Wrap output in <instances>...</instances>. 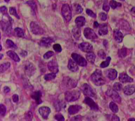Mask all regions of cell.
<instances>
[{"mask_svg":"<svg viewBox=\"0 0 135 121\" xmlns=\"http://www.w3.org/2000/svg\"><path fill=\"white\" fill-rule=\"evenodd\" d=\"M8 56L11 58V59H13V60H15V62H19L20 61V58L17 55V54L15 52L13 51H9L7 52Z\"/></svg>","mask_w":135,"mask_h":121,"instance_id":"obj_24","label":"cell"},{"mask_svg":"<svg viewBox=\"0 0 135 121\" xmlns=\"http://www.w3.org/2000/svg\"><path fill=\"white\" fill-rule=\"evenodd\" d=\"M56 77V75H55V73H50V74H47L45 75L44 76V79L47 81H50V80H54V78H55Z\"/></svg>","mask_w":135,"mask_h":121,"instance_id":"obj_35","label":"cell"},{"mask_svg":"<svg viewBox=\"0 0 135 121\" xmlns=\"http://www.w3.org/2000/svg\"><path fill=\"white\" fill-rule=\"evenodd\" d=\"M131 120H133V121H135V119H134V118H129V121H131Z\"/></svg>","mask_w":135,"mask_h":121,"instance_id":"obj_59","label":"cell"},{"mask_svg":"<svg viewBox=\"0 0 135 121\" xmlns=\"http://www.w3.org/2000/svg\"><path fill=\"white\" fill-rule=\"evenodd\" d=\"M109 5H110L111 7L113 9H116V8L119 7H121V5H122L121 3H118L117 2V1H114V0H112V1L109 2Z\"/></svg>","mask_w":135,"mask_h":121,"instance_id":"obj_33","label":"cell"},{"mask_svg":"<svg viewBox=\"0 0 135 121\" xmlns=\"http://www.w3.org/2000/svg\"><path fill=\"white\" fill-rule=\"evenodd\" d=\"M81 109V107L79 106V105H71L69 108V113L70 114H75L76 113H77L79 110Z\"/></svg>","mask_w":135,"mask_h":121,"instance_id":"obj_22","label":"cell"},{"mask_svg":"<svg viewBox=\"0 0 135 121\" xmlns=\"http://www.w3.org/2000/svg\"><path fill=\"white\" fill-rule=\"evenodd\" d=\"M106 94L108 95H109V97H112L113 99V100H114L115 101H116L118 103H121V98L119 95L118 94V93L117 92V91H115V89L113 90L112 89H109L106 92Z\"/></svg>","mask_w":135,"mask_h":121,"instance_id":"obj_6","label":"cell"},{"mask_svg":"<svg viewBox=\"0 0 135 121\" xmlns=\"http://www.w3.org/2000/svg\"><path fill=\"white\" fill-rule=\"evenodd\" d=\"M73 6L75 7V10L76 14H79V13H81L83 12V9L80 5H79V4H75Z\"/></svg>","mask_w":135,"mask_h":121,"instance_id":"obj_39","label":"cell"},{"mask_svg":"<svg viewBox=\"0 0 135 121\" xmlns=\"http://www.w3.org/2000/svg\"><path fill=\"white\" fill-rule=\"evenodd\" d=\"M86 57L87 60H88L90 63H92V64H93V63H94L95 59H96V55H95L94 54L90 52L89 53L87 54L86 56Z\"/></svg>","mask_w":135,"mask_h":121,"instance_id":"obj_28","label":"cell"},{"mask_svg":"<svg viewBox=\"0 0 135 121\" xmlns=\"http://www.w3.org/2000/svg\"><path fill=\"white\" fill-rule=\"evenodd\" d=\"M91 80L96 85H102L105 83V78L103 76L102 72L100 70H96L91 75Z\"/></svg>","mask_w":135,"mask_h":121,"instance_id":"obj_1","label":"cell"},{"mask_svg":"<svg viewBox=\"0 0 135 121\" xmlns=\"http://www.w3.org/2000/svg\"><path fill=\"white\" fill-rule=\"evenodd\" d=\"M105 75L109 80H114L117 76V72L116 71V70L110 68L105 72Z\"/></svg>","mask_w":135,"mask_h":121,"instance_id":"obj_15","label":"cell"},{"mask_svg":"<svg viewBox=\"0 0 135 121\" xmlns=\"http://www.w3.org/2000/svg\"><path fill=\"white\" fill-rule=\"evenodd\" d=\"M99 16H100V19L103 21H105V20H107V18H108V15L104 13H100Z\"/></svg>","mask_w":135,"mask_h":121,"instance_id":"obj_49","label":"cell"},{"mask_svg":"<svg viewBox=\"0 0 135 121\" xmlns=\"http://www.w3.org/2000/svg\"><path fill=\"white\" fill-rule=\"evenodd\" d=\"M0 113H1V117L5 116V113H6V107H5V105H3V104H1V105H0Z\"/></svg>","mask_w":135,"mask_h":121,"instance_id":"obj_41","label":"cell"},{"mask_svg":"<svg viewBox=\"0 0 135 121\" xmlns=\"http://www.w3.org/2000/svg\"><path fill=\"white\" fill-rule=\"evenodd\" d=\"M113 35H114V38L116 42H117L118 43H121L122 42L123 38V35L122 32L119 30L117 29V30H115Z\"/></svg>","mask_w":135,"mask_h":121,"instance_id":"obj_21","label":"cell"},{"mask_svg":"<svg viewBox=\"0 0 135 121\" xmlns=\"http://www.w3.org/2000/svg\"><path fill=\"white\" fill-rule=\"evenodd\" d=\"M11 67L10 63H3L0 66V71H1V73L5 72V70H7V69H9Z\"/></svg>","mask_w":135,"mask_h":121,"instance_id":"obj_29","label":"cell"},{"mask_svg":"<svg viewBox=\"0 0 135 121\" xmlns=\"http://www.w3.org/2000/svg\"><path fill=\"white\" fill-rule=\"evenodd\" d=\"M111 120H115V121H119L120 119L117 116L115 115V114H113V115H112L111 116V118H110Z\"/></svg>","mask_w":135,"mask_h":121,"instance_id":"obj_52","label":"cell"},{"mask_svg":"<svg viewBox=\"0 0 135 121\" xmlns=\"http://www.w3.org/2000/svg\"><path fill=\"white\" fill-rule=\"evenodd\" d=\"M109 108H110L111 110L115 113H117L119 110L118 106H117V105H116V103H115L114 102H111L110 103H109Z\"/></svg>","mask_w":135,"mask_h":121,"instance_id":"obj_32","label":"cell"},{"mask_svg":"<svg viewBox=\"0 0 135 121\" xmlns=\"http://www.w3.org/2000/svg\"><path fill=\"white\" fill-rule=\"evenodd\" d=\"M86 13L88 14V15H89L90 17H92V18H96V13H94V12L92 11V10H90V9H87Z\"/></svg>","mask_w":135,"mask_h":121,"instance_id":"obj_48","label":"cell"},{"mask_svg":"<svg viewBox=\"0 0 135 121\" xmlns=\"http://www.w3.org/2000/svg\"><path fill=\"white\" fill-rule=\"evenodd\" d=\"M122 88H123V85L121 83L116 82L115 83L114 85H113V89H114L115 91H117V92H120V91L122 89Z\"/></svg>","mask_w":135,"mask_h":121,"instance_id":"obj_38","label":"cell"},{"mask_svg":"<svg viewBox=\"0 0 135 121\" xmlns=\"http://www.w3.org/2000/svg\"><path fill=\"white\" fill-rule=\"evenodd\" d=\"M26 120H31L32 119V113L28 112V113H26Z\"/></svg>","mask_w":135,"mask_h":121,"instance_id":"obj_51","label":"cell"},{"mask_svg":"<svg viewBox=\"0 0 135 121\" xmlns=\"http://www.w3.org/2000/svg\"><path fill=\"white\" fill-rule=\"evenodd\" d=\"M124 93L127 95H131L133 94L135 92V88L134 85H126L123 89Z\"/></svg>","mask_w":135,"mask_h":121,"instance_id":"obj_20","label":"cell"},{"mask_svg":"<svg viewBox=\"0 0 135 121\" xmlns=\"http://www.w3.org/2000/svg\"><path fill=\"white\" fill-rule=\"evenodd\" d=\"M15 31L16 34L18 37L19 38H23L24 36H25V32H24L22 28H16L15 29Z\"/></svg>","mask_w":135,"mask_h":121,"instance_id":"obj_31","label":"cell"},{"mask_svg":"<svg viewBox=\"0 0 135 121\" xmlns=\"http://www.w3.org/2000/svg\"><path fill=\"white\" fill-rule=\"evenodd\" d=\"M6 44L7 46V47L11 49H17V47L15 44L14 42L13 41H11V39H7L6 42Z\"/></svg>","mask_w":135,"mask_h":121,"instance_id":"obj_36","label":"cell"},{"mask_svg":"<svg viewBox=\"0 0 135 121\" xmlns=\"http://www.w3.org/2000/svg\"><path fill=\"white\" fill-rule=\"evenodd\" d=\"M0 11H1V13H3V14H6L7 12V9L6 7L3 6L0 8Z\"/></svg>","mask_w":135,"mask_h":121,"instance_id":"obj_50","label":"cell"},{"mask_svg":"<svg viewBox=\"0 0 135 121\" xmlns=\"http://www.w3.org/2000/svg\"><path fill=\"white\" fill-rule=\"evenodd\" d=\"M131 13H133V14H135V7H133V9H131Z\"/></svg>","mask_w":135,"mask_h":121,"instance_id":"obj_58","label":"cell"},{"mask_svg":"<svg viewBox=\"0 0 135 121\" xmlns=\"http://www.w3.org/2000/svg\"><path fill=\"white\" fill-rule=\"evenodd\" d=\"M54 42V39L50 38H42L39 44L43 47H49Z\"/></svg>","mask_w":135,"mask_h":121,"instance_id":"obj_16","label":"cell"},{"mask_svg":"<svg viewBox=\"0 0 135 121\" xmlns=\"http://www.w3.org/2000/svg\"><path fill=\"white\" fill-rule=\"evenodd\" d=\"M110 60H111V57H108L106 59V60H105V61L102 62V63L100 64V67H101V68H105V67H108L109 64V63H110Z\"/></svg>","mask_w":135,"mask_h":121,"instance_id":"obj_37","label":"cell"},{"mask_svg":"<svg viewBox=\"0 0 135 121\" xmlns=\"http://www.w3.org/2000/svg\"><path fill=\"white\" fill-rule=\"evenodd\" d=\"M12 98H13V101H14L15 103H17L18 101V95H17V94L13 95V97H12Z\"/></svg>","mask_w":135,"mask_h":121,"instance_id":"obj_53","label":"cell"},{"mask_svg":"<svg viewBox=\"0 0 135 121\" xmlns=\"http://www.w3.org/2000/svg\"><path fill=\"white\" fill-rule=\"evenodd\" d=\"M32 98L34 99L36 101V103L38 105L40 104L42 102V99H41V96H42V92L40 91H37V92H34V93L32 94Z\"/></svg>","mask_w":135,"mask_h":121,"instance_id":"obj_19","label":"cell"},{"mask_svg":"<svg viewBox=\"0 0 135 121\" xmlns=\"http://www.w3.org/2000/svg\"><path fill=\"white\" fill-rule=\"evenodd\" d=\"M72 59L79 64V66L81 67H86L87 65V61L83 57H82L80 55H79L77 53H73L71 55Z\"/></svg>","mask_w":135,"mask_h":121,"instance_id":"obj_5","label":"cell"},{"mask_svg":"<svg viewBox=\"0 0 135 121\" xmlns=\"http://www.w3.org/2000/svg\"><path fill=\"white\" fill-rule=\"evenodd\" d=\"M127 50L126 48L123 47V48L121 49H119V51L118 52L119 57L121 58L125 57L127 55Z\"/></svg>","mask_w":135,"mask_h":121,"instance_id":"obj_34","label":"cell"},{"mask_svg":"<svg viewBox=\"0 0 135 121\" xmlns=\"http://www.w3.org/2000/svg\"><path fill=\"white\" fill-rule=\"evenodd\" d=\"M30 28H31V31L33 34H36V35H41V34H44V31L43 29L36 22H32L30 23Z\"/></svg>","mask_w":135,"mask_h":121,"instance_id":"obj_7","label":"cell"},{"mask_svg":"<svg viewBox=\"0 0 135 121\" xmlns=\"http://www.w3.org/2000/svg\"><path fill=\"white\" fill-rule=\"evenodd\" d=\"M65 107V104L64 103L61 102V101H57L56 103H55V109H56L57 111H59V110H61L62 108H64Z\"/></svg>","mask_w":135,"mask_h":121,"instance_id":"obj_30","label":"cell"},{"mask_svg":"<svg viewBox=\"0 0 135 121\" xmlns=\"http://www.w3.org/2000/svg\"><path fill=\"white\" fill-rule=\"evenodd\" d=\"M51 110L49 107H42L39 109V113L40 115L43 117L44 119H47L48 117L49 114H50Z\"/></svg>","mask_w":135,"mask_h":121,"instance_id":"obj_14","label":"cell"},{"mask_svg":"<svg viewBox=\"0 0 135 121\" xmlns=\"http://www.w3.org/2000/svg\"><path fill=\"white\" fill-rule=\"evenodd\" d=\"M61 13L66 22H69L72 18V11L69 5L64 4L61 8Z\"/></svg>","mask_w":135,"mask_h":121,"instance_id":"obj_2","label":"cell"},{"mask_svg":"<svg viewBox=\"0 0 135 121\" xmlns=\"http://www.w3.org/2000/svg\"><path fill=\"white\" fill-rule=\"evenodd\" d=\"M25 71L26 72V75L30 76L34 73L35 72V67L34 64H32L31 63H26V64L25 66Z\"/></svg>","mask_w":135,"mask_h":121,"instance_id":"obj_12","label":"cell"},{"mask_svg":"<svg viewBox=\"0 0 135 121\" xmlns=\"http://www.w3.org/2000/svg\"><path fill=\"white\" fill-rule=\"evenodd\" d=\"M48 69L54 73H57L59 72V68H58V64L55 60H51L47 64Z\"/></svg>","mask_w":135,"mask_h":121,"instance_id":"obj_13","label":"cell"},{"mask_svg":"<svg viewBox=\"0 0 135 121\" xmlns=\"http://www.w3.org/2000/svg\"><path fill=\"white\" fill-rule=\"evenodd\" d=\"M84 36L86 38L89 39H95L98 38V36L92 29L86 28L84 30Z\"/></svg>","mask_w":135,"mask_h":121,"instance_id":"obj_8","label":"cell"},{"mask_svg":"<svg viewBox=\"0 0 135 121\" xmlns=\"http://www.w3.org/2000/svg\"><path fill=\"white\" fill-rule=\"evenodd\" d=\"M55 120H59V121H64L65 120V118H64V117H63V116L61 114H60V113H58V114H57L55 116Z\"/></svg>","mask_w":135,"mask_h":121,"instance_id":"obj_45","label":"cell"},{"mask_svg":"<svg viewBox=\"0 0 135 121\" xmlns=\"http://www.w3.org/2000/svg\"><path fill=\"white\" fill-rule=\"evenodd\" d=\"M121 1H124V0H121Z\"/></svg>","mask_w":135,"mask_h":121,"instance_id":"obj_61","label":"cell"},{"mask_svg":"<svg viewBox=\"0 0 135 121\" xmlns=\"http://www.w3.org/2000/svg\"><path fill=\"white\" fill-rule=\"evenodd\" d=\"M21 55H22V57H25L27 55V52L26 51H25V50H23V51H22L21 52Z\"/></svg>","mask_w":135,"mask_h":121,"instance_id":"obj_54","label":"cell"},{"mask_svg":"<svg viewBox=\"0 0 135 121\" xmlns=\"http://www.w3.org/2000/svg\"><path fill=\"white\" fill-rule=\"evenodd\" d=\"M120 81L123 83H126V82H133V79L131 78L130 76H128L127 74L122 73L119 75V78Z\"/></svg>","mask_w":135,"mask_h":121,"instance_id":"obj_18","label":"cell"},{"mask_svg":"<svg viewBox=\"0 0 135 121\" xmlns=\"http://www.w3.org/2000/svg\"><path fill=\"white\" fill-rule=\"evenodd\" d=\"M86 19L84 17H79L75 20V23L76 24L77 26L79 27H82L85 24Z\"/></svg>","mask_w":135,"mask_h":121,"instance_id":"obj_26","label":"cell"},{"mask_svg":"<svg viewBox=\"0 0 135 121\" xmlns=\"http://www.w3.org/2000/svg\"><path fill=\"white\" fill-rule=\"evenodd\" d=\"M5 1H6V2H7V3H8V2H9V0H5Z\"/></svg>","mask_w":135,"mask_h":121,"instance_id":"obj_60","label":"cell"},{"mask_svg":"<svg viewBox=\"0 0 135 121\" xmlns=\"http://www.w3.org/2000/svg\"><path fill=\"white\" fill-rule=\"evenodd\" d=\"M80 95V93L79 91L75 90L71 91V92H67L65 94V100L68 102L71 101H75L79 98Z\"/></svg>","mask_w":135,"mask_h":121,"instance_id":"obj_3","label":"cell"},{"mask_svg":"<svg viewBox=\"0 0 135 121\" xmlns=\"http://www.w3.org/2000/svg\"><path fill=\"white\" fill-rule=\"evenodd\" d=\"M9 91H10V88H8V87H5L4 88V92H5V93H8V92H9Z\"/></svg>","mask_w":135,"mask_h":121,"instance_id":"obj_55","label":"cell"},{"mask_svg":"<svg viewBox=\"0 0 135 121\" xmlns=\"http://www.w3.org/2000/svg\"><path fill=\"white\" fill-rule=\"evenodd\" d=\"M103 9L106 12H108L109 11V5H108V0H105L104 1V5H103Z\"/></svg>","mask_w":135,"mask_h":121,"instance_id":"obj_43","label":"cell"},{"mask_svg":"<svg viewBox=\"0 0 135 121\" xmlns=\"http://www.w3.org/2000/svg\"><path fill=\"white\" fill-rule=\"evenodd\" d=\"M99 26H100V25H99V24H98V22H94V28H98V27H99Z\"/></svg>","mask_w":135,"mask_h":121,"instance_id":"obj_57","label":"cell"},{"mask_svg":"<svg viewBox=\"0 0 135 121\" xmlns=\"http://www.w3.org/2000/svg\"><path fill=\"white\" fill-rule=\"evenodd\" d=\"M27 3L31 7L32 9V10L34 11H36V5L35 3L33 2V1H27Z\"/></svg>","mask_w":135,"mask_h":121,"instance_id":"obj_47","label":"cell"},{"mask_svg":"<svg viewBox=\"0 0 135 121\" xmlns=\"http://www.w3.org/2000/svg\"><path fill=\"white\" fill-rule=\"evenodd\" d=\"M99 34L102 36L106 35L108 33V28L107 24H102L100 26V29L98 31Z\"/></svg>","mask_w":135,"mask_h":121,"instance_id":"obj_23","label":"cell"},{"mask_svg":"<svg viewBox=\"0 0 135 121\" xmlns=\"http://www.w3.org/2000/svg\"><path fill=\"white\" fill-rule=\"evenodd\" d=\"M79 47L80 50L86 53L92 52L93 50V47H92V44L88 43V42H83V43H80Z\"/></svg>","mask_w":135,"mask_h":121,"instance_id":"obj_11","label":"cell"},{"mask_svg":"<svg viewBox=\"0 0 135 121\" xmlns=\"http://www.w3.org/2000/svg\"><path fill=\"white\" fill-rule=\"evenodd\" d=\"M54 55V53L53 52V51H47V53H46L44 55V58L46 59H50V58L51 57Z\"/></svg>","mask_w":135,"mask_h":121,"instance_id":"obj_42","label":"cell"},{"mask_svg":"<svg viewBox=\"0 0 135 121\" xmlns=\"http://www.w3.org/2000/svg\"><path fill=\"white\" fill-rule=\"evenodd\" d=\"M98 56L100 57L101 59H105V57H106V54H105V53L104 52V50H100V51H98Z\"/></svg>","mask_w":135,"mask_h":121,"instance_id":"obj_46","label":"cell"},{"mask_svg":"<svg viewBox=\"0 0 135 121\" xmlns=\"http://www.w3.org/2000/svg\"><path fill=\"white\" fill-rule=\"evenodd\" d=\"M81 89L83 91V93L85 95L88 96L90 97H96V93H95L94 91L93 90L90 85H89L87 84H84L82 85Z\"/></svg>","mask_w":135,"mask_h":121,"instance_id":"obj_4","label":"cell"},{"mask_svg":"<svg viewBox=\"0 0 135 121\" xmlns=\"http://www.w3.org/2000/svg\"><path fill=\"white\" fill-rule=\"evenodd\" d=\"M77 64H78L75 60H73L72 59H69L68 63V68L72 72H76L79 70V67H78Z\"/></svg>","mask_w":135,"mask_h":121,"instance_id":"obj_17","label":"cell"},{"mask_svg":"<svg viewBox=\"0 0 135 121\" xmlns=\"http://www.w3.org/2000/svg\"><path fill=\"white\" fill-rule=\"evenodd\" d=\"M9 13H10L11 14H13V15H14L15 17H17L18 19H19L20 18L19 16L17 14V11H16V9L15 7H11L10 9H9Z\"/></svg>","mask_w":135,"mask_h":121,"instance_id":"obj_40","label":"cell"},{"mask_svg":"<svg viewBox=\"0 0 135 121\" xmlns=\"http://www.w3.org/2000/svg\"><path fill=\"white\" fill-rule=\"evenodd\" d=\"M72 33L73 36V37L75 39L78 40L80 38V35H81V32H80V30L79 28V26L78 27H74L72 30Z\"/></svg>","mask_w":135,"mask_h":121,"instance_id":"obj_25","label":"cell"},{"mask_svg":"<svg viewBox=\"0 0 135 121\" xmlns=\"http://www.w3.org/2000/svg\"><path fill=\"white\" fill-rule=\"evenodd\" d=\"M66 80H67V81L66 82V85H67V88H75V86L76 85V84H77V82H76L75 80H72V79L69 78H66Z\"/></svg>","mask_w":135,"mask_h":121,"instance_id":"obj_27","label":"cell"},{"mask_svg":"<svg viewBox=\"0 0 135 121\" xmlns=\"http://www.w3.org/2000/svg\"><path fill=\"white\" fill-rule=\"evenodd\" d=\"M80 116H77V117H74V118H73L72 119H71V120H81L80 118H78L79 117H80Z\"/></svg>","mask_w":135,"mask_h":121,"instance_id":"obj_56","label":"cell"},{"mask_svg":"<svg viewBox=\"0 0 135 121\" xmlns=\"http://www.w3.org/2000/svg\"><path fill=\"white\" fill-rule=\"evenodd\" d=\"M1 27L4 32L7 33V34H9L12 30V25L10 22V20L8 21H5L2 20L1 21Z\"/></svg>","mask_w":135,"mask_h":121,"instance_id":"obj_9","label":"cell"},{"mask_svg":"<svg viewBox=\"0 0 135 121\" xmlns=\"http://www.w3.org/2000/svg\"><path fill=\"white\" fill-rule=\"evenodd\" d=\"M84 103H86V105H88V106L90 107V109L92 110H99V108L97 104L94 101V100L90 98V97H85L84 100Z\"/></svg>","mask_w":135,"mask_h":121,"instance_id":"obj_10","label":"cell"},{"mask_svg":"<svg viewBox=\"0 0 135 121\" xmlns=\"http://www.w3.org/2000/svg\"><path fill=\"white\" fill-rule=\"evenodd\" d=\"M53 48H54V49L55 50L56 52H61L62 50V48H61V46H60L59 44H55L53 46Z\"/></svg>","mask_w":135,"mask_h":121,"instance_id":"obj_44","label":"cell"}]
</instances>
